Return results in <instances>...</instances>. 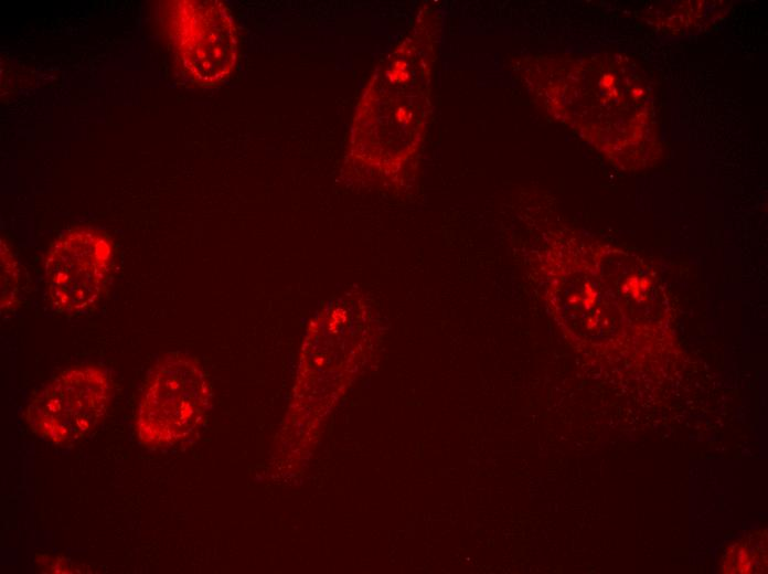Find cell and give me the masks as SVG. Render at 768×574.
<instances>
[{"instance_id": "8992f818", "label": "cell", "mask_w": 768, "mask_h": 574, "mask_svg": "<svg viewBox=\"0 0 768 574\" xmlns=\"http://www.w3.org/2000/svg\"><path fill=\"white\" fill-rule=\"evenodd\" d=\"M19 289V270L17 262L7 248L1 244V309L8 310L15 304Z\"/></svg>"}, {"instance_id": "7a4b0ae2", "label": "cell", "mask_w": 768, "mask_h": 574, "mask_svg": "<svg viewBox=\"0 0 768 574\" xmlns=\"http://www.w3.org/2000/svg\"><path fill=\"white\" fill-rule=\"evenodd\" d=\"M209 395L205 378L193 360L168 355L156 366L140 400V439L162 445L183 437L200 419Z\"/></svg>"}, {"instance_id": "5b68a950", "label": "cell", "mask_w": 768, "mask_h": 574, "mask_svg": "<svg viewBox=\"0 0 768 574\" xmlns=\"http://www.w3.org/2000/svg\"><path fill=\"white\" fill-rule=\"evenodd\" d=\"M767 541L762 533H751L729 546L723 557V573H766Z\"/></svg>"}, {"instance_id": "277c9868", "label": "cell", "mask_w": 768, "mask_h": 574, "mask_svg": "<svg viewBox=\"0 0 768 574\" xmlns=\"http://www.w3.org/2000/svg\"><path fill=\"white\" fill-rule=\"evenodd\" d=\"M113 246L92 227H76L61 235L45 258V285L52 306L81 313L100 298L110 273Z\"/></svg>"}, {"instance_id": "3957f363", "label": "cell", "mask_w": 768, "mask_h": 574, "mask_svg": "<svg viewBox=\"0 0 768 574\" xmlns=\"http://www.w3.org/2000/svg\"><path fill=\"white\" fill-rule=\"evenodd\" d=\"M110 397L111 383L103 369L71 368L30 402L26 418L36 434L56 444H68L102 422Z\"/></svg>"}, {"instance_id": "6da1fadb", "label": "cell", "mask_w": 768, "mask_h": 574, "mask_svg": "<svg viewBox=\"0 0 768 574\" xmlns=\"http://www.w3.org/2000/svg\"><path fill=\"white\" fill-rule=\"evenodd\" d=\"M169 32L189 76L202 85L224 81L238 55L236 26L228 8L216 0H177L169 12Z\"/></svg>"}]
</instances>
